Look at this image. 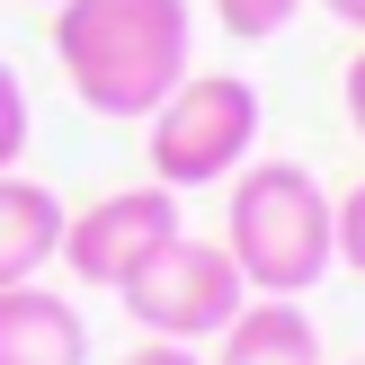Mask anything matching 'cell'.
Returning a JSON list of instances; mask_svg holds the SVG:
<instances>
[{
	"label": "cell",
	"instance_id": "6da1fadb",
	"mask_svg": "<svg viewBox=\"0 0 365 365\" xmlns=\"http://www.w3.org/2000/svg\"><path fill=\"white\" fill-rule=\"evenodd\" d=\"M53 63L89 116L143 125L196 71V9L187 0H63Z\"/></svg>",
	"mask_w": 365,
	"mask_h": 365
},
{
	"label": "cell",
	"instance_id": "7a4b0ae2",
	"mask_svg": "<svg viewBox=\"0 0 365 365\" xmlns=\"http://www.w3.org/2000/svg\"><path fill=\"white\" fill-rule=\"evenodd\" d=\"M223 250L250 294L303 303L339 267V196L303 160H241L223 205Z\"/></svg>",
	"mask_w": 365,
	"mask_h": 365
},
{
	"label": "cell",
	"instance_id": "3957f363",
	"mask_svg": "<svg viewBox=\"0 0 365 365\" xmlns=\"http://www.w3.org/2000/svg\"><path fill=\"white\" fill-rule=\"evenodd\" d=\"M267 98L241 71H187L170 98L143 116V160H152V187L187 196V187H223L250 152H259Z\"/></svg>",
	"mask_w": 365,
	"mask_h": 365
},
{
	"label": "cell",
	"instance_id": "277c9868",
	"mask_svg": "<svg viewBox=\"0 0 365 365\" xmlns=\"http://www.w3.org/2000/svg\"><path fill=\"white\" fill-rule=\"evenodd\" d=\"M116 303H125V321H134L143 339L205 348V339L250 303V285H241V267H232V250H223V241H196V232H178L170 250H152V259H143L134 277L116 285Z\"/></svg>",
	"mask_w": 365,
	"mask_h": 365
},
{
	"label": "cell",
	"instance_id": "5b68a950",
	"mask_svg": "<svg viewBox=\"0 0 365 365\" xmlns=\"http://www.w3.org/2000/svg\"><path fill=\"white\" fill-rule=\"evenodd\" d=\"M178 232H187V223H178V196L170 187H116V196H98V205H81L63 223V259H53V267H71L81 285L116 294L152 250L178 241Z\"/></svg>",
	"mask_w": 365,
	"mask_h": 365
},
{
	"label": "cell",
	"instance_id": "8992f818",
	"mask_svg": "<svg viewBox=\"0 0 365 365\" xmlns=\"http://www.w3.org/2000/svg\"><path fill=\"white\" fill-rule=\"evenodd\" d=\"M0 365H89V321L71 294L36 285H0Z\"/></svg>",
	"mask_w": 365,
	"mask_h": 365
},
{
	"label": "cell",
	"instance_id": "52a82bcc",
	"mask_svg": "<svg viewBox=\"0 0 365 365\" xmlns=\"http://www.w3.org/2000/svg\"><path fill=\"white\" fill-rule=\"evenodd\" d=\"M63 223L71 205L27 170H0V285H36L63 259Z\"/></svg>",
	"mask_w": 365,
	"mask_h": 365
},
{
	"label": "cell",
	"instance_id": "ba28073f",
	"mask_svg": "<svg viewBox=\"0 0 365 365\" xmlns=\"http://www.w3.org/2000/svg\"><path fill=\"white\" fill-rule=\"evenodd\" d=\"M205 365H330L321 356V330L303 303H277V294H250L241 312L214 330V356Z\"/></svg>",
	"mask_w": 365,
	"mask_h": 365
},
{
	"label": "cell",
	"instance_id": "9c48e42d",
	"mask_svg": "<svg viewBox=\"0 0 365 365\" xmlns=\"http://www.w3.org/2000/svg\"><path fill=\"white\" fill-rule=\"evenodd\" d=\"M303 0H214V18H223V36H241V45H267V36L294 27Z\"/></svg>",
	"mask_w": 365,
	"mask_h": 365
},
{
	"label": "cell",
	"instance_id": "30bf717a",
	"mask_svg": "<svg viewBox=\"0 0 365 365\" xmlns=\"http://www.w3.org/2000/svg\"><path fill=\"white\" fill-rule=\"evenodd\" d=\"M27 134H36V107H27V89H18V71L0 63V170L27 160Z\"/></svg>",
	"mask_w": 365,
	"mask_h": 365
},
{
	"label": "cell",
	"instance_id": "8fae6325",
	"mask_svg": "<svg viewBox=\"0 0 365 365\" xmlns=\"http://www.w3.org/2000/svg\"><path fill=\"white\" fill-rule=\"evenodd\" d=\"M339 267H356V277H365V178L339 196Z\"/></svg>",
	"mask_w": 365,
	"mask_h": 365
},
{
	"label": "cell",
	"instance_id": "7c38bea8",
	"mask_svg": "<svg viewBox=\"0 0 365 365\" xmlns=\"http://www.w3.org/2000/svg\"><path fill=\"white\" fill-rule=\"evenodd\" d=\"M339 107H348V134L365 143V45L348 53V71H339Z\"/></svg>",
	"mask_w": 365,
	"mask_h": 365
},
{
	"label": "cell",
	"instance_id": "4fadbf2b",
	"mask_svg": "<svg viewBox=\"0 0 365 365\" xmlns=\"http://www.w3.org/2000/svg\"><path fill=\"white\" fill-rule=\"evenodd\" d=\"M125 365H205V356H196V348H170V339H143Z\"/></svg>",
	"mask_w": 365,
	"mask_h": 365
},
{
	"label": "cell",
	"instance_id": "5bb4252c",
	"mask_svg": "<svg viewBox=\"0 0 365 365\" xmlns=\"http://www.w3.org/2000/svg\"><path fill=\"white\" fill-rule=\"evenodd\" d=\"M321 9H330V18H339L348 36H365V0H321Z\"/></svg>",
	"mask_w": 365,
	"mask_h": 365
},
{
	"label": "cell",
	"instance_id": "9a60e30c",
	"mask_svg": "<svg viewBox=\"0 0 365 365\" xmlns=\"http://www.w3.org/2000/svg\"><path fill=\"white\" fill-rule=\"evenodd\" d=\"M45 9H63V0H45Z\"/></svg>",
	"mask_w": 365,
	"mask_h": 365
}]
</instances>
